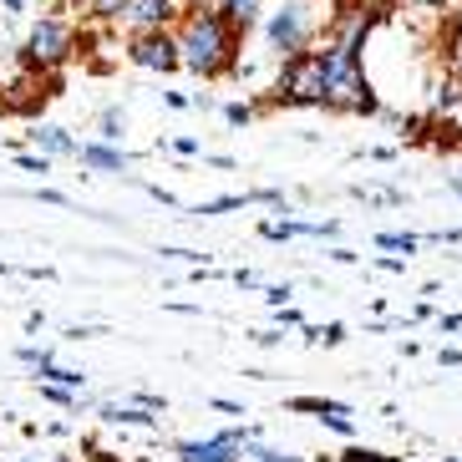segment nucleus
Returning <instances> with one entry per match:
<instances>
[{"label":"nucleus","mask_w":462,"mask_h":462,"mask_svg":"<svg viewBox=\"0 0 462 462\" xmlns=\"http://www.w3.org/2000/svg\"><path fill=\"white\" fill-rule=\"evenodd\" d=\"M178 0H127V26L133 31H152V26H168V15H173Z\"/></svg>","instance_id":"nucleus-6"},{"label":"nucleus","mask_w":462,"mask_h":462,"mask_svg":"<svg viewBox=\"0 0 462 462\" xmlns=\"http://www.w3.org/2000/svg\"><path fill=\"white\" fill-rule=\"evenodd\" d=\"M82 158H87V163H102V168H117V163H123L117 152H102V148H87Z\"/></svg>","instance_id":"nucleus-9"},{"label":"nucleus","mask_w":462,"mask_h":462,"mask_svg":"<svg viewBox=\"0 0 462 462\" xmlns=\"http://www.w3.org/2000/svg\"><path fill=\"white\" fill-rule=\"evenodd\" d=\"M259 5H264V0H218V15H224L229 26H249L259 15Z\"/></svg>","instance_id":"nucleus-7"},{"label":"nucleus","mask_w":462,"mask_h":462,"mask_svg":"<svg viewBox=\"0 0 462 462\" xmlns=\"http://www.w3.org/2000/svg\"><path fill=\"white\" fill-rule=\"evenodd\" d=\"M381 5H386V0H381Z\"/></svg>","instance_id":"nucleus-12"},{"label":"nucleus","mask_w":462,"mask_h":462,"mask_svg":"<svg viewBox=\"0 0 462 462\" xmlns=\"http://www.w3.org/2000/svg\"><path fill=\"white\" fill-rule=\"evenodd\" d=\"M285 92H290V102H326V56H305V61H295Z\"/></svg>","instance_id":"nucleus-4"},{"label":"nucleus","mask_w":462,"mask_h":462,"mask_svg":"<svg viewBox=\"0 0 462 462\" xmlns=\"http://www.w3.org/2000/svg\"><path fill=\"white\" fill-rule=\"evenodd\" d=\"M71 56V26L67 21H42L26 36V67L31 71H51Z\"/></svg>","instance_id":"nucleus-2"},{"label":"nucleus","mask_w":462,"mask_h":462,"mask_svg":"<svg viewBox=\"0 0 462 462\" xmlns=\"http://www.w3.org/2000/svg\"><path fill=\"white\" fill-rule=\"evenodd\" d=\"M421 5H432V11H442V5H448V0H421Z\"/></svg>","instance_id":"nucleus-10"},{"label":"nucleus","mask_w":462,"mask_h":462,"mask_svg":"<svg viewBox=\"0 0 462 462\" xmlns=\"http://www.w3.org/2000/svg\"><path fill=\"white\" fill-rule=\"evenodd\" d=\"M0 112H5V97H0Z\"/></svg>","instance_id":"nucleus-11"},{"label":"nucleus","mask_w":462,"mask_h":462,"mask_svg":"<svg viewBox=\"0 0 462 462\" xmlns=\"http://www.w3.org/2000/svg\"><path fill=\"white\" fill-rule=\"evenodd\" d=\"M92 5V15H102V21H123L127 15V0H87Z\"/></svg>","instance_id":"nucleus-8"},{"label":"nucleus","mask_w":462,"mask_h":462,"mask_svg":"<svg viewBox=\"0 0 462 462\" xmlns=\"http://www.w3.org/2000/svg\"><path fill=\"white\" fill-rule=\"evenodd\" d=\"M270 42L280 51H300L305 46V5H285V11L270 21Z\"/></svg>","instance_id":"nucleus-5"},{"label":"nucleus","mask_w":462,"mask_h":462,"mask_svg":"<svg viewBox=\"0 0 462 462\" xmlns=\"http://www.w3.org/2000/svg\"><path fill=\"white\" fill-rule=\"evenodd\" d=\"M178 56L183 67L199 71V77H214L234 61V26L224 15H208V11H193L178 31Z\"/></svg>","instance_id":"nucleus-1"},{"label":"nucleus","mask_w":462,"mask_h":462,"mask_svg":"<svg viewBox=\"0 0 462 462\" xmlns=\"http://www.w3.org/2000/svg\"><path fill=\"white\" fill-rule=\"evenodd\" d=\"M133 61L137 67H148V71H173L183 56H178V36H168L163 26H152V31H137L133 36Z\"/></svg>","instance_id":"nucleus-3"}]
</instances>
